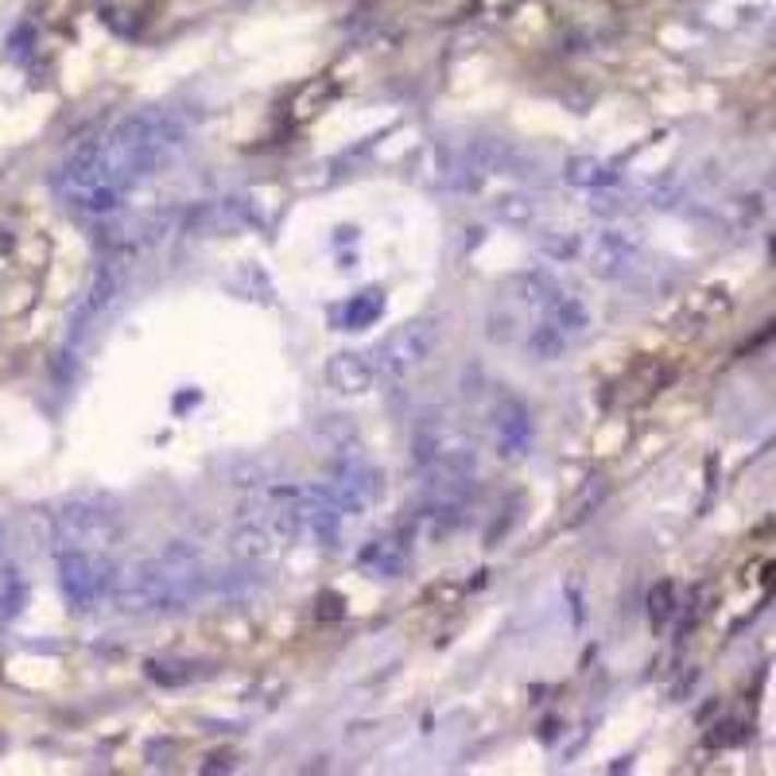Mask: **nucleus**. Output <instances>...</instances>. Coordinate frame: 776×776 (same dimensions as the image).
Wrapping results in <instances>:
<instances>
[{"label": "nucleus", "instance_id": "obj_1", "mask_svg": "<svg viewBox=\"0 0 776 776\" xmlns=\"http://www.w3.org/2000/svg\"><path fill=\"white\" fill-rule=\"evenodd\" d=\"M187 148V124L167 109H136L102 136L82 140L51 175L62 206L86 218H109L140 183L156 179Z\"/></svg>", "mask_w": 776, "mask_h": 776}, {"label": "nucleus", "instance_id": "obj_2", "mask_svg": "<svg viewBox=\"0 0 776 776\" xmlns=\"http://www.w3.org/2000/svg\"><path fill=\"white\" fill-rule=\"evenodd\" d=\"M206 590L210 571L202 556L187 544H171L132 568L117 571L109 602L121 613H136V618H152V613L164 618V613H183L199 606Z\"/></svg>", "mask_w": 776, "mask_h": 776}, {"label": "nucleus", "instance_id": "obj_3", "mask_svg": "<svg viewBox=\"0 0 776 776\" xmlns=\"http://www.w3.org/2000/svg\"><path fill=\"white\" fill-rule=\"evenodd\" d=\"M524 303L536 307V326L524 338V349L536 361H556L563 358L571 346L583 342V334L590 331V311L571 288L556 284L548 276L524 279Z\"/></svg>", "mask_w": 776, "mask_h": 776}, {"label": "nucleus", "instance_id": "obj_4", "mask_svg": "<svg viewBox=\"0 0 776 776\" xmlns=\"http://www.w3.org/2000/svg\"><path fill=\"white\" fill-rule=\"evenodd\" d=\"M416 463L428 481L431 505L458 509L478 481V451L454 428H423L416 435Z\"/></svg>", "mask_w": 776, "mask_h": 776}, {"label": "nucleus", "instance_id": "obj_5", "mask_svg": "<svg viewBox=\"0 0 776 776\" xmlns=\"http://www.w3.org/2000/svg\"><path fill=\"white\" fill-rule=\"evenodd\" d=\"M121 540V516L105 498H70L51 513L55 551H114Z\"/></svg>", "mask_w": 776, "mask_h": 776}, {"label": "nucleus", "instance_id": "obj_6", "mask_svg": "<svg viewBox=\"0 0 776 776\" xmlns=\"http://www.w3.org/2000/svg\"><path fill=\"white\" fill-rule=\"evenodd\" d=\"M59 594L70 613H94L109 602L117 583V563L109 551H55Z\"/></svg>", "mask_w": 776, "mask_h": 776}, {"label": "nucleus", "instance_id": "obj_7", "mask_svg": "<svg viewBox=\"0 0 776 776\" xmlns=\"http://www.w3.org/2000/svg\"><path fill=\"white\" fill-rule=\"evenodd\" d=\"M443 326L439 319H416V323L401 326L393 338H384L381 346L369 354L377 369V384H396L404 377H411L419 366H428V358L435 354Z\"/></svg>", "mask_w": 776, "mask_h": 776}, {"label": "nucleus", "instance_id": "obj_8", "mask_svg": "<svg viewBox=\"0 0 776 776\" xmlns=\"http://www.w3.org/2000/svg\"><path fill=\"white\" fill-rule=\"evenodd\" d=\"M326 489H331L334 501L346 509V516H361L369 505L381 501L384 474L377 470V466L369 463L361 451H338V458H334V466H331V481H326Z\"/></svg>", "mask_w": 776, "mask_h": 776}, {"label": "nucleus", "instance_id": "obj_9", "mask_svg": "<svg viewBox=\"0 0 776 776\" xmlns=\"http://www.w3.org/2000/svg\"><path fill=\"white\" fill-rule=\"evenodd\" d=\"M583 256L598 276H625L641 256V241L625 229H598L583 244Z\"/></svg>", "mask_w": 776, "mask_h": 776}, {"label": "nucleus", "instance_id": "obj_10", "mask_svg": "<svg viewBox=\"0 0 776 776\" xmlns=\"http://www.w3.org/2000/svg\"><path fill=\"white\" fill-rule=\"evenodd\" d=\"M253 222H256V214H253V202L249 199H218V202L199 206L194 214H187L183 226L202 237H210V234H234V229L253 226Z\"/></svg>", "mask_w": 776, "mask_h": 776}, {"label": "nucleus", "instance_id": "obj_11", "mask_svg": "<svg viewBox=\"0 0 776 776\" xmlns=\"http://www.w3.org/2000/svg\"><path fill=\"white\" fill-rule=\"evenodd\" d=\"M326 381L338 389V393L361 396L377 384V369L369 354H358V349H346V354H334L326 361Z\"/></svg>", "mask_w": 776, "mask_h": 776}, {"label": "nucleus", "instance_id": "obj_12", "mask_svg": "<svg viewBox=\"0 0 776 776\" xmlns=\"http://www.w3.org/2000/svg\"><path fill=\"white\" fill-rule=\"evenodd\" d=\"M493 431H498V443L509 458H516V454H524L533 446V416L516 401H505L493 411Z\"/></svg>", "mask_w": 776, "mask_h": 776}, {"label": "nucleus", "instance_id": "obj_13", "mask_svg": "<svg viewBox=\"0 0 776 776\" xmlns=\"http://www.w3.org/2000/svg\"><path fill=\"white\" fill-rule=\"evenodd\" d=\"M24 598H27L24 575H20V568L12 559L0 556V629L16 621V613L24 610Z\"/></svg>", "mask_w": 776, "mask_h": 776}, {"label": "nucleus", "instance_id": "obj_14", "mask_svg": "<svg viewBox=\"0 0 776 776\" xmlns=\"http://www.w3.org/2000/svg\"><path fill=\"white\" fill-rule=\"evenodd\" d=\"M381 314H384V291L366 288L342 303V326H346V331H366V326H373Z\"/></svg>", "mask_w": 776, "mask_h": 776}, {"label": "nucleus", "instance_id": "obj_15", "mask_svg": "<svg viewBox=\"0 0 776 776\" xmlns=\"http://www.w3.org/2000/svg\"><path fill=\"white\" fill-rule=\"evenodd\" d=\"M568 183L575 187H613L618 183V171H610V164H602V159H571L568 164Z\"/></svg>", "mask_w": 776, "mask_h": 776}, {"label": "nucleus", "instance_id": "obj_16", "mask_svg": "<svg viewBox=\"0 0 776 776\" xmlns=\"http://www.w3.org/2000/svg\"><path fill=\"white\" fill-rule=\"evenodd\" d=\"M401 563H404V551L396 548L393 540H377V544H369V548L361 551V568L377 571V575H396Z\"/></svg>", "mask_w": 776, "mask_h": 776}]
</instances>
